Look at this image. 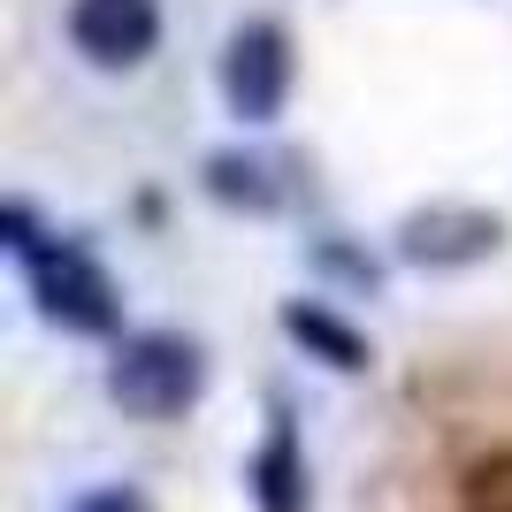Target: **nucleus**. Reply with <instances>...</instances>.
Returning a JSON list of instances; mask_svg holds the SVG:
<instances>
[{
  "mask_svg": "<svg viewBox=\"0 0 512 512\" xmlns=\"http://www.w3.org/2000/svg\"><path fill=\"white\" fill-rule=\"evenodd\" d=\"M283 329H291V337H299L306 352H321L329 367H344V375H352V367H367L360 329H344V321L329 314V306H283Z\"/></svg>",
  "mask_w": 512,
  "mask_h": 512,
  "instance_id": "obj_7",
  "label": "nucleus"
},
{
  "mask_svg": "<svg viewBox=\"0 0 512 512\" xmlns=\"http://www.w3.org/2000/svg\"><path fill=\"white\" fill-rule=\"evenodd\" d=\"M23 260H31V291H39L46 321H62L77 337L115 329V283H107V268L85 245H39V253H23Z\"/></svg>",
  "mask_w": 512,
  "mask_h": 512,
  "instance_id": "obj_2",
  "label": "nucleus"
},
{
  "mask_svg": "<svg viewBox=\"0 0 512 512\" xmlns=\"http://www.w3.org/2000/svg\"><path fill=\"white\" fill-rule=\"evenodd\" d=\"M69 46L92 69H138L161 46V0H69Z\"/></svg>",
  "mask_w": 512,
  "mask_h": 512,
  "instance_id": "obj_4",
  "label": "nucleus"
},
{
  "mask_svg": "<svg viewBox=\"0 0 512 512\" xmlns=\"http://www.w3.org/2000/svg\"><path fill=\"white\" fill-rule=\"evenodd\" d=\"M199 383H207V360H199V344L176 337V329H138V337H123V352L107 367L115 406L138 413V421H176V413L199 398Z\"/></svg>",
  "mask_w": 512,
  "mask_h": 512,
  "instance_id": "obj_1",
  "label": "nucleus"
},
{
  "mask_svg": "<svg viewBox=\"0 0 512 512\" xmlns=\"http://www.w3.org/2000/svg\"><path fill=\"white\" fill-rule=\"evenodd\" d=\"M505 237L497 214H474V207H428L406 222V253L428 260V268H451V260H482Z\"/></svg>",
  "mask_w": 512,
  "mask_h": 512,
  "instance_id": "obj_5",
  "label": "nucleus"
},
{
  "mask_svg": "<svg viewBox=\"0 0 512 512\" xmlns=\"http://www.w3.org/2000/svg\"><path fill=\"white\" fill-rule=\"evenodd\" d=\"M222 100L245 115V123H276L283 100H291V39L276 23H237L230 46H222Z\"/></svg>",
  "mask_w": 512,
  "mask_h": 512,
  "instance_id": "obj_3",
  "label": "nucleus"
},
{
  "mask_svg": "<svg viewBox=\"0 0 512 512\" xmlns=\"http://www.w3.org/2000/svg\"><path fill=\"white\" fill-rule=\"evenodd\" d=\"M207 192L230 199V207H276L268 169H260V161H245V153H214V161H207Z\"/></svg>",
  "mask_w": 512,
  "mask_h": 512,
  "instance_id": "obj_8",
  "label": "nucleus"
},
{
  "mask_svg": "<svg viewBox=\"0 0 512 512\" xmlns=\"http://www.w3.org/2000/svg\"><path fill=\"white\" fill-rule=\"evenodd\" d=\"M69 512H153V505H146L138 490H130V482H107V490H85Z\"/></svg>",
  "mask_w": 512,
  "mask_h": 512,
  "instance_id": "obj_9",
  "label": "nucleus"
},
{
  "mask_svg": "<svg viewBox=\"0 0 512 512\" xmlns=\"http://www.w3.org/2000/svg\"><path fill=\"white\" fill-rule=\"evenodd\" d=\"M253 497H260V512H306V459H299V428H291L283 406L253 459Z\"/></svg>",
  "mask_w": 512,
  "mask_h": 512,
  "instance_id": "obj_6",
  "label": "nucleus"
}]
</instances>
